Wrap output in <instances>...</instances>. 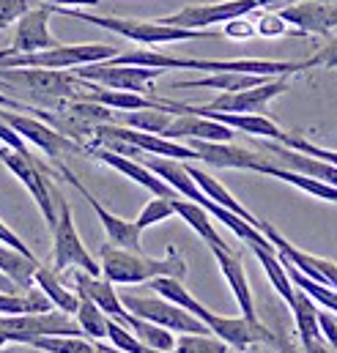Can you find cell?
Instances as JSON below:
<instances>
[{"label": "cell", "mask_w": 337, "mask_h": 353, "mask_svg": "<svg viewBox=\"0 0 337 353\" xmlns=\"http://www.w3.org/2000/svg\"><path fill=\"white\" fill-rule=\"evenodd\" d=\"M0 329L8 332L11 343H30L33 337H72L83 334L77 318L64 310L50 312H25V315H0Z\"/></svg>", "instance_id": "8"}, {"label": "cell", "mask_w": 337, "mask_h": 353, "mask_svg": "<svg viewBox=\"0 0 337 353\" xmlns=\"http://www.w3.org/2000/svg\"><path fill=\"white\" fill-rule=\"evenodd\" d=\"M58 165V173L66 178L80 194H83L85 200H88V205L96 211V216H99V222H102V228H104V233H107V241L110 244H115V247H124V250H135V252H140V228L135 225V222H126V219H121V216H115L113 211H107L88 189H85V183L80 178L75 176L66 165H61V162H55Z\"/></svg>", "instance_id": "14"}, {"label": "cell", "mask_w": 337, "mask_h": 353, "mask_svg": "<svg viewBox=\"0 0 337 353\" xmlns=\"http://www.w3.org/2000/svg\"><path fill=\"white\" fill-rule=\"evenodd\" d=\"M0 241H3V244H8V247H14V250H19L22 255L36 258V255L28 250V244H25V241H22V239H19V236H17V233H14V230H11L6 222H3V219H0Z\"/></svg>", "instance_id": "43"}, {"label": "cell", "mask_w": 337, "mask_h": 353, "mask_svg": "<svg viewBox=\"0 0 337 353\" xmlns=\"http://www.w3.org/2000/svg\"><path fill=\"white\" fill-rule=\"evenodd\" d=\"M189 148L198 151L200 162L211 165V168H222V170H255L263 165V154H255L250 148L242 145H231V143H211V140H186Z\"/></svg>", "instance_id": "17"}, {"label": "cell", "mask_w": 337, "mask_h": 353, "mask_svg": "<svg viewBox=\"0 0 337 353\" xmlns=\"http://www.w3.org/2000/svg\"><path fill=\"white\" fill-rule=\"evenodd\" d=\"M148 288H151L154 293H160L162 299H168V301H173V304L189 310L192 315H200V312L206 310V307L186 290V285H184L178 276H157V279L148 282Z\"/></svg>", "instance_id": "30"}, {"label": "cell", "mask_w": 337, "mask_h": 353, "mask_svg": "<svg viewBox=\"0 0 337 353\" xmlns=\"http://www.w3.org/2000/svg\"><path fill=\"white\" fill-rule=\"evenodd\" d=\"M0 143H3L6 148H11V151L22 154V157H33V154H30V148H28V143H25V140H22V137H19V134H17L6 121H3V118H0Z\"/></svg>", "instance_id": "42"}, {"label": "cell", "mask_w": 337, "mask_h": 353, "mask_svg": "<svg viewBox=\"0 0 337 353\" xmlns=\"http://www.w3.org/2000/svg\"><path fill=\"white\" fill-rule=\"evenodd\" d=\"M75 318H77V323H80L85 337H90V340H107L110 315L99 304H93L90 299L80 296V307H77V315Z\"/></svg>", "instance_id": "33"}, {"label": "cell", "mask_w": 337, "mask_h": 353, "mask_svg": "<svg viewBox=\"0 0 337 353\" xmlns=\"http://www.w3.org/2000/svg\"><path fill=\"white\" fill-rule=\"evenodd\" d=\"M233 134L236 129L214 121V118H206V115H192V112H184V115H173L170 126L165 129L162 137L168 140H211V143H233Z\"/></svg>", "instance_id": "21"}, {"label": "cell", "mask_w": 337, "mask_h": 353, "mask_svg": "<svg viewBox=\"0 0 337 353\" xmlns=\"http://www.w3.org/2000/svg\"><path fill=\"white\" fill-rule=\"evenodd\" d=\"M72 279L77 285V293L85 296V299H90L93 304H99L110 318L121 321L124 326L132 321V312L124 307L121 296L115 293V282H110L107 276H93V274L83 271V268H72Z\"/></svg>", "instance_id": "20"}, {"label": "cell", "mask_w": 337, "mask_h": 353, "mask_svg": "<svg viewBox=\"0 0 337 353\" xmlns=\"http://www.w3.org/2000/svg\"><path fill=\"white\" fill-rule=\"evenodd\" d=\"M102 261V276H107L115 285H137V282H151L157 276H178L184 279L186 274V261L170 250L168 258H148L143 250H124L115 244H102L99 250Z\"/></svg>", "instance_id": "1"}, {"label": "cell", "mask_w": 337, "mask_h": 353, "mask_svg": "<svg viewBox=\"0 0 337 353\" xmlns=\"http://www.w3.org/2000/svg\"><path fill=\"white\" fill-rule=\"evenodd\" d=\"M41 6V0H0V30L11 28L25 11Z\"/></svg>", "instance_id": "37"}, {"label": "cell", "mask_w": 337, "mask_h": 353, "mask_svg": "<svg viewBox=\"0 0 337 353\" xmlns=\"http://www.w3.org/2000/svg\"><path fill=\"white\" fill-rule=\"evenodd\" d=\"M8 343H11V337H8V332H3V329H0V353H3V348H6Z\"/></svg>", "instance_id": "48"}, {"label": "cell", "mask_w": 337, "mask_h": 353, "mask_svg": "<svg viewBox=\"0 0 337 353\" xmlns=\"http://www.w3.org/2000/svg\"><path fill=\"white\" fill-rule=\"evenodd\" d=\"M263 151H266L263 157H266L271 165H280V168H285V170L305 173V176L318 178V181H324V183H329V186H337V168L329 165V162H324V159H316V157H310V154L293 151V148H288V145H282V143H277V140H269V143L263 145Z\"/></svg>", "instance_id": "18"}, {"label": "cell", "mask_w": 337, "mask_h": 353, "mask_svg": "<svg viewBox=\"0 0 337 353\" xmlns=\"http://www.w3.org/2000/svg\"><path fill=\"white\" fill-rule=\"evenodd\" d=\"M170 216H175V208H173V200L170 197H151L146 205H143V211H140V216L135 219V225L140 228V230H146V228H154V225H160V222H165Z\"/></svg>", "instance_id": "36"}, {"label": "cell", "mask_w": 337, "mask_h": 353, "mask_svg": "<svg viewBox=\"0 0 337 353\" xmlns=\"http://www.w3.org/2000/svg\"><path fill=\"white\" fill-rule=\"evenodd\" d=\"M36 285L39 290H44L50 296V301L55 304V310H64L69 315H77L80 307V293H72L69 288H64V282L58 279V271L50 265H39L36 268Z\"/></svg>", "instance_id": "28"}, {"label": "cell", "mask_w": 337, "mask_h": 353, "mask_svg": "<svg viewBox=\"0 0 337 353\" xmlns=\"http://www.w3.org/2000/svg\"><path fill=\"white\" fill-rule=\"evenodd\" d=\"M118 50L110 44H55L41 52H22L0 58V69H77L115 58Z\"/></svg>", "instance_id": "3"}, {"label": "cell", "mask_w": 337, "mask_h": 353, "mask_svg": "<svg viewBox=\"0 0 337 353\" xmlns=\"http://www.w3.org/2000/svg\"><path fill=\"white\" fill-rule=\"evenodd\" d=\"M77 77L90 80L102 88L113 90H132V93H143L160 74L162 69H148V66H129V63H88V66H77L75 69Z\"/></svg>", "instance_id": "11"}, {"label": "cell", "mask_w": 337, "mask_h": 353, "mask_svg": "<svg viewBox=\"0 0 337 353\" xmlns=\"http://www.w3.org/2000/svg\"><path fill=\"white\" fill-rule=\"evenodd\" d=\"M55 14L52 3H41L30 11H25L17 22H14V39H11V55H22V52H41L55 47L58 41L50 33V17Z\"/></svg>", "instance_id": "12"}, {"label": "cell", "mask_w": 337, "mask_h": 353, "mask_svg": "<svg viewBox=\"0 0 337 353\" xmlns=\"http://www.w3.org/2000/svg\"><path fill=\"white\" fill-rule=\"evenodd\" d=\"M173 208H175V214H178L209 247H228V244L222 241V236L214 230L211 214H209L203 205H198V203H192V200H186V197H175V200H173Z\"/></svg>", "instance_id": "27"}, {"label": "cell", "mask_w": 337, "mask_h": 353, "mask_svg": "<svg viewBox=\"0 0 337 353\" xmlns=\"http://www.w3.org/2000/svg\"><path fill=\"white\" fill-rule=\"evenodd\" d=\"M250 250H253V255L258 258V263L263 265V271H266L269 282L274 285V290H277V293L285 299V304L291 307L293 299H296V285L291 282V276H288V271H285V265H282V258H280L277 247H250Z\"/></svg>", "instance_id": "26"}, {"label": "cell", "mask_w": 337, "mask_h": 353, "mask_svg": "<svg viewBox=\"0 0 337 353\" xmlns=\"http://www.w3.org/2000/svg\"><path fill=\"white\" fill-rule=\"evenodd\" d=\"M96 353H126V351H121V348H115L113 343H110V345H104L102 340H96Z\"/></svg>", "instance_id": "46"}, {"label": "cell", "mask_w": 337, "mask_h": 353, "mask_svg": "<svg viewBox=\"0 0 337 353\" xmlns=\"http://www.w3.org/2000/svg\"><path fill=\"white\" fill-rule=\"evenodd\" d=\"M288 88H291V85H288L285 77H271V80H266V83H260V85H255V88L220 93L214 101L200 104V107L214 110V112H255V115H260L271 99L282 96Z\"/></svg>", "instance_id": "15"}, {"label": "cell", "mask_w": 337, "mask_h": 353, "mask_svg": "<svg viewBox=\"0 0 337 353\" xmlns=\"http://www.w3.org/2000/svg\"><path fill=\"white\" fill-rule=\"evenodd\" d=\"M302 66H305V72L307 69H337V36L327 47H321L313 58L302 61Z\"/></svg>", "instance_id": "40"}, {"label": "cell", "mask_w": 337, "mask_h": 353, "mask_svg": "<svg viewBox=\"0 0 337 353\" xmlns=\"http://www.w3.org/2000/svg\"><path fill=\"white\" fill-rule=\"evenodd\" d=\"M39 261L30 258V255H22L19 250L8 247L0 241V274L8 276L17 288L22 290H30L33 282H36V268H39Z\"/></svg>", "instance_id": "24"}, {"label": "cell", "mask_w": 337, "mask_h": 353, "mask_svg": "<svg viewBox=\"0 0 337 353\" xmlns=\"http://www.w3.org/2000/svg\"><path fill=\"white\" fill-rule=\"evenodd\" d=\"M0 83L19 85L28 96L52 104L83 99L85 90V80L77 74H66L64 69H0Z\"/></svg>", "instance_id": "4"}, {"label": "cell", "mask_w": 337, "mask_h": 353, "mask_svg": "<svg viewBox=\"0 0 337 353\" xmlns=\"http://www.w3.org/2000/svg\"><path fill=\"white\" fill-rule=\"evenodd\" d=\"M148 348H154V351H165V353H173L175 351V337H173V332L165 329V326H160V323H151V321H146V318H137V315H132V321L126 323Z\"/></svg>", "instance_id": "32"}, {"label": "cell", "mask_w": 337, "mask_h": 353, "mask_svg": "<svg viewBox=\"0 0 337 353\" xmlns=\"http://www.w3.org/2000/svg\"><path fill=\"white\" fill-rule=\"evenodd\" d=\"M184 165H186V162H184ZM186 173L195 178V183H198V186H200V189H203V192H206V194H209L214 203H220L222 208H228V211L239 214L242 219H247L250 225H255V228L260 230V219H258L255 214H250V211H247V208H244V205H242V203H239V200H236V197H233V194H231V192H228V189H225V186H222L217 178L209 176L206 170L192 168V165H186Z\"/></svg>", "instance_id": "25"}, {"label": "cell", "mask_w": 337, "mask_h": 353, "mask_svg": "<svg viewBox=\"0 0 337 353\" xmlns=\"http://www.w3.org/2000/svg\"><path fill=\"white\" fill-rule=\"evenodd\" d=\"M214 258H217V265L225 276V282L231 285L239 307H242V315L250 318V321H258V312H255V301H253V288H250V279H247V271L242 265V258L231 250V247H211Z\"/></svg>", "instance_id": "22"}, {"label": "cell", "mask_w": 337, "mask_h": 353, "mask_svg": "<svg viewBox=\"0 0 337 353\" xmlns=\"http://www.w3.org/2000/svg\"><path fill=\"white\" fill-rule=\"evenodd\" d=\"M55 14H64V17H75V19H83L88 25H96V28H104L115 36H124L129 41H137V44H173V41H195V39H211L214 33L211 30H189V28H173L165 22H143V19H121V17H96V14H83L80 8H55Z\"/></svg>", "instance_id": "2"}, {"label": "cell", "mask_w": 337, "mask_h": 353, "mask_svg": "<svg viewBox=\"0 0 337 353\" xmlns=\"http://www.w3.org/2000/svg\"><path fill=\"white\" fill-rule=\"evenodd\" d=\"M85 154L93 157V159H99V162H104L107 168L118 170L121 176H126L129 181L140 183L143 189H148V192L157 194V197H170V200L178 197V192L170 186L168 181H162L154 170H148L140 159H129V157H124V154H115V151H107V148H99V145H88Z\"/></svg>", "instance_id": "16"}, {"label": "cell", "mask_w": 337, "mask_h": 353, "mask_svg": "<svg viewBox=\"0 0 337 353\" xmlns=\"http://www.w3.org/2000/svg\"><path fill=\"white\" fill-rule=\"evenodd\" d=\"M288 22L280 17V11H269V14H263L258 22H255V30H258V36H266V39H277V36H285L288 33Z\"/></svg>", "instance_id": "39"}, {"label": "cell", "mask_w": 337, "mask_h": 353, "mask_svg": "<svg viewBox=\"0 0 337 353\" xmlns=\"http://www.w3.org/2000/svg\"><path fill=\"white\" fill-rule=\"evenodd\" d=\"M124 307L137 315V318H146L151 323H160L170 332H178V334H211V329L198 318L192 315L189 310L173 304L168 299H162L160 293L157 296H137V293H124L121 296Z\"/></svg>", "instance_id": "6"}, {"label": "cell", "mask_w": 337, "mask_h": 353, "mask_svg": "<svg viewBox=\"0 0 337 353\" xmlns=\"http://www.w3.org/2000/svg\"><path fill=\"white\" fill-rule=\"evenodd\" d=\"M260 3V8H282V6H288V3H293V0H258Z\"/></svg>", "instance_id": "47"}, {"label": "cell", "mask_w": 337, "mask_h": 353, "mask_svg": "<svg viewBox=\"0 0 337 353\" xmlns=\"http://www.w3.org/2000/svg\"><path fill=\"white\" fill-rule=\"evenodd\" d=\"M291 312H293V318H296L299 340H307V337H318V334H321L318 307H316V301H313L302 288H296V299H293V304H291Z\"/></svg>", "instance_id": "31"}, {"label": "cell", "mask_w": 337, "mask_h": 353, "mask_svg": "<svg viewBox=\"0 0 337 353\" xmlns=\"http://www.w3.org/2000/svg\"><path fill=\"white\" fill-rule=\"evenodd\" d=\"M198 318L211 329V334L225 340L233 351H247L255 343H274V334L260 321H250L244 315L242 318H225V315H217L211 310H203Z\"/></svg>", "instance_id": "13"}, {"label": "cell", "mask_w": 337, "mask_h": 353, "mask_svg": "<svg viewBox=\"0 0 337 353\" xmlns=\"http://www.w3.org/2000/svg\"><path fill=\"white\" fill-rule=\"evenodd\" d=\"M160 353H165V351H160Z\"/></svg>", "instance_id": "51"}, {"label": "cell", "mask_w": 337, "mask_h": 353, "mask_svg": "<svg viewBox=\"0 0 337 353\" xmlns=\"http://www.w3.org/2000/svg\"><path fill=\"white\" fill-rule=\"evenodd\" d=\"M3 151H6V145H0V154H3Z\"/></svg>", "instance_id": "50"}, {"label": "cell", "mask_w": 337, "mask_h": 353, "mask_svg": "<svg viewBox=\"0 0 337 353\" xmlns=\"http://www.w3.org/2000/svg\"><path fill=\"white\" fill-rule=\"evenodd\" d=\"M173 353H231V345L217 334H181Z\"/></svg>", "instance_id": "35"}, {"label": "cell", "mask_w": 337, "mask_h": 353, "mask_svg": "<svg viewBox=\"0 0 337 353\" xmlns=\"http://www.w3.org/2000/svg\"><path fill=\"white\" fill-rule=\"evenodd\" d=\"M55 304L44 290H30V293H11L0 290V315H25V312H50Z\"/></svg>", "instance_id": "29"}, {"label": "cell", "mask_w": 337, "mask_h": 353, "mask_svg": "<svg viewBox=\"0 0 337 353\" xmlns=\"http://www.w3.org/2000/svg\"><path fill=\"white\" fill-rule=\"evenodd\" d=\"M0 162L25 183V189L30 192L33 203L39 205L44 222L50 225V230H55V225H58V211H55L58 192H55V186H52V181H50V170L41 168L33 157H22V154H17V151H11V148H6V151L0 154Z\"/></svg>", "instance_id": "7"}, {"label": "cell", "mask_w": 337, "mask_h": 353, "mask_svg": "<svg viewBox=\"0 0 337 353\" xmlns=\"http://www.w3.org/2000/svg\"><path fill=\"white\" fill-rule=\"evenodd\" d=\"M55 236V247H52V268L61 274V271H69V268H83L93 276H102V263H96L85 244L80 241V233L75 228V219H72V208L69 203L58 194V225L52 230Z\"/></svg>", "instance_id": "9"}, {"label": "cell", "mask_w": 337, "mask_h": 353, "mask_svg": "<svg viewBox=\"0 0 337 353\" xmlns=\"http://www.w3.org/2000/svg\"><path fill=\"white\" fill-rule=\"evenodd\" d=\"M302 348H305V353H337V348L327 340V337H324V334L302 340Z\"/></svg>", "instance_id": "44"}, {"label": "cell", "mask_w": 337, "mask_h": 353, "mask_svg": "<svg viewBox=\"0 0 337 353\" xmlns=\"http://www.w3.org/2000/svg\"><path fill=\"white\" fill-rule=\"evenodd\" d=\"M55 8H83V6H96L99 0H47Z\"/></svg>", "instance_id": "45"}, {"label": "cell", "mask_w": 337, "mask_h": 353, "mask_svg": "<svg viewBox=\"0 0 337 353\" xmlns=\"http://www.w3.org/2000/svg\"><path fill=\"white\" fill-rule=\"evenodd\" d=\"M0 118H3L25 143L41 148V151H44L50 159H55V162H61V159L69 157V154H85V148L77 140L61 134V132L52 129L47 121H41V118H36V115H30V112H19V110L0 107ZM85 157H88V154H85Z\"/></svg>", "instance_id": "5"}, {"label": "cell", "mask_w": 337, "mask_h": 353, "mask_svg": "<svg viewBox=\"0 0 337 353\" xmlns=\"http://www.w3.org/2000/svg\"><path fill=\"white\" fill-rule=\"evenodd\" d=\"M282 145H288V148H293V151H302V154H310V157H316V159H324V162H329V165H335L337 168V151L321 148V145H313V143H307L305 137L288 134V137L282 140Z\"/></svg>", "instance_id": "38"}, {"label": "cell", "mask_w": 337, "mask_h": 353, "mask_svg": "<svg viewBox=\"0 0 337 353\" xmlns=\"http://www.w3.org/2000/svg\"><path fill=\"white\" fill-rule=\"evenodd\" d=\"M6 55H11V50L6 47V50H0V58H6Z\"/></svg>", "instance_id": "49"}, {"label": "cell", "mask_w": 337, "mask_h": 353, "mask_svg": "<svg viewBox=\"0 0 337 353\" xmlns=\"http://www.w3.org/2000/svg\"><path fill=\"white\" fill-rule=\"evenodd\" d=\"M260 8L258 0H222V3H200V6H186L175 14L162 17L160 22L173 28H189V30H206L211 25H225L231 19L247 17Z\"/></svg>", "instance_id": "10"}, {"label": "cell", "mask_w": 337, "mask_h": 353, "mask_svg": "<svg viewBox=\"0 0 337 353\" xmlns=\"http://www.w3.org/2000/svg\"><path fill=\"white\" fill-rule=\"evenodd\" d=\"M255 33V25L247 19V17H239V19H231V22H225V33L222 36H228V39H236V41H247V39H253Z\"/></svg>", "instance_id": "41"}, {"label": "cell", "mask_w": 337, "mask_h": 353, "mask_svg": "<svg viewBox=\"0 0 337 353\" xmlns=\"http://www.w3.org/2000/svg\"><path fill=\"white\" fill-rule=\"evenodd\" d=\"M28 345L36 351L47 353H96V340L85 334H72V337H33Z\"/></svg>", "instance_id": "34"}, {"label": "cell", "mask_w": 337, "mask_h": 353, "mask_svg": "<svg viewBox=\"0 0 337 353\" xmlns=\"http://www.w3.org/2000/svg\"><path fill=\"white\" fill-rule=\"evenodd\" d=\"M280 17L299 33H329L337 28V6L318 3V0H299L280 8Z\"/></svg>", "instance_id": "19"}, {"label": "cell", "mask_w": 337, "mask_h": 353, "mask_svg": "<svg viewBox=\"0 0 337 353\" xmlns=\"http://www.w3.org/2000/svg\"><path fill=\"white\" fill-rule=\"evenodd\" d=\"M258 173L280 178V181H285V183H291V186H296V189H302V192H307V194H313V197H318V200L337 203V186H329V183H324V181H318V178H313V176H305V173L285 170V168H280V165H271L269 159H263V165L258 168Z\"/></svg>", "instance_id": "23"}]
</instances>
